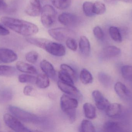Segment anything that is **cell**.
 <instances>
[{
  "mask_svg": "<svg viewBox=\"0 0 132 132\" xmlns=\"http://www.w3.org/2000/svg\"><path fill=\"white\" fill-rule=\"evenodd\" d=\"M120 1H121L122 2H124L127 3H132V0H119Z\"/></svg>",
  "mask_w": 132,
  "mask_h": 132,
  "instance_id": "cell-43",
  "label": "cell"
},
{
  "mask_svg": "<svg viewBox=\"0 0 132 132\" xmlns=\"http://www.w3.org/2000/svg\"><path fill=\"white\" fill-rule=\"evenodd\" d=\"M93 33L95 38L98 40L102 39L104 37V33L101 27L96 26L93 29Z\"/></svg>",
  "mask_w": 132,
  "mask_h": 132,
  "instance_id": "cell-37",
  "label": "cell"
},
{
  "mask_svg": "<svg viewBox=\"0 0 132 132\" xmlns=\"http://www.w3.org/2000/svg\"><path fill=\"white\" fill-rule=\"evenodd\" d=\"M18 80L21 83H34L36 77L29 74H22L19 76Z\"/></svg>",
  "mask_w": 132,
  "mask_h": 132,
  "instance_id": "cell-32",
  "label": "cell"
},
{
  "mask_svg": "<svg viewBox=\"0 0 132 132\" xmlns=\"http://www.w3.org/2000/svg\"><path fill=\"white\" fill-rule=\"evenodd\" d=\"M50 36L57 41L62 42L68 38H72L75 33L73 31L64 28H58L51 29L48 31Z\"/></svg>",
  "mask_w": 132,
  "mask_h": 132,
  "instance_id": "cell-6",
  "label": "cell"
},
{
  "mask_svg": "<svg viewBox=\"0 0 132 132\" xmlns=\"http://www.w3.org/2000/svg\"><path fill=\"white\" fill-rule=\"evenodd\" d=\"M7 7V4L3 0H0V11L6 9Z\"/></svg>",
  "mask_w": 132,
  "mask_h": 132,
  "instance_id": "cell-41",
  "label": "cell"
},
{
  "mask_svg": "<svg viewBox=\"0 0 132 132\" xmlns=\"http://www.w3.org/2000/svg\"><path fill=\"white\" fill-rule=\"evenodd\" d=\"M12 97L11 92L8 90H4L0 93V102L3 103L9 101Z\"/></svg>",
  "mask_w": 132,
  "mask_h": 132,
  "instance_id": "cell-35",
  "label": "cell"
},
{
  "mask_svg": "<svg viewBox=\"0 0 132 132\" xmlns=\"http://www.w3.org/2000/svg\"><path fill=\"white\" fill-rule=\"evenodd\" d=\"M39 1H40V2H41V1H43V0H39Z\"/></svg>",
  "mask_w": 132,
  "mask_h": 132,
  "instance_id": "cell-44",
  "label": "cell"
},
{
  "mask_svg": "<svg viewBox=\"0 0 132 132\" xmlns=\"http://www.w3.org/2000/svg\"><path fill=\"white\" fill-rule=\"evenodd\" d=\"M42 8L41 2L39 0H31L26 7L25 12L32 17H37L41 14Z\"/></svg>",
  "mask_w": 132,
  "mask_h": 132,
  "instance_id": "cell-10",
  "label": "cell"
},
{
  "mask_svg": "<svg viewBox=\"0 0 132 132\" xmlns=\"http://www.w3.org/2000/svg\"><path fill=\"white\" fill-rule=\"evenodd\" d=\"M17 73L16 69L14 67L7 65H0V76H11Z\"/></svg>",
  "mask_w": 132,
  "mask_h": 132,
  "instance_id": "cell-24",
  "label": "cell"
},
{
  "mask_svg": "<svg viewBox=\"0 0 132 132\" xmlns=\"http://www.w3.org/2000/svg\"><path fill=\"white\" fill-rule=\"evenodd\" d=\"M94 3L86 1L83 4V11L84 14L88 17H92L95 15L93 9Z\"/></svg>",
  "mask_w": 132,
  "mask_h": 132,
  "instance_id": "cell-29",
  "label": "cell"
},
{
  "mask_svg": "<svg viewBox=\"0 0 132 132\" xmlns=\"http://www.w3.org/2000/svg\"><path fill=\"white\" fill-rule=\"evenodd\" d=\"M40 66L43 73L49 77L54 79L56 76V72L51 63L46 60H43L40 63Z\"/></svg>",
  "mask_w": 132,
  "mask_h": 132,
  "instance_id": "cell-14",
  "label": "cell"
},
{
  "mask_svg": "<svg viewBox=\"0 0 132 132\" xmlns=\"http://www.w3.org/2000/svg\"><path fill=\"white\" fill-rule=\"evenodd\" d=\"M17 59L18 56L13 50L6 48H0V64L12 63Z\"/></svg>",
  "mask_w": 132,
  "mask_h": 132,
  "instance_id": "cell-9",
  "label": "cell"
},
{
  "mask_svg": "<svg viewBox=\"0 0 132 132\" xmlns=\"http://www.w3.org/2000/svg\"><path fill=\"white\" fill-rule=\"evenodd\" d=\"M59 77L60 81L63 83L71 84V85H74V81H73V79L68 74H67L62 70L59 72Z\"/></svg>",
  "mask_w": 132,
  "mask_h": 132,
  "instance_id": "cell-33",
  "label": "cell"
},
{
  "mask_svg": "<svg viewBox=\"0 0 132 132\" xmlns=\"http://www.w3.org/2000/svg\"><path fill=\"white\" fill-rule=\"evenodd\" d=\"M1 21L6 27L24 36H31L39 31L36 25L24 20L4 16L1 18Z\"/></svg>",
  "mask_w": 132,
  "mask_h": 132,
  "instance_id": "cell-1",
  "label": "cell"
},
{
  "mask_svg": "<svg viewBox=\"0 0 132 132\" xmlns=\"http://www.w3.org/2000/svg\"><path fill=\"white\" fill-rule=\"evenodd\" d=\"M120 53L121 49L119 48L114 46H109L103 49L101 55L104 58H112L119 55Z\"/></svg>",
  "mask_w": 132,
  "mask_h": 132,
  "instance_id": "cell-17",
  "label": "cell"
},
{
  "mask_svg": "<svg viewBox=\"0 0 132 132\" xmlns=\"http://www.w3.org/2000/svg\"><path fill=\"white\" fill-rule=\"evenodd\" d=\"M79 49L81 53L84 56H88L90 53L91 47L90 43L88 39L84 36L80 38L79 43Z\"/></svg>",
  "mask_w": 132,
  "mask_h": 132,
  "instance_id": "cell-16",
  "label": "cell"
},
{
  "mask_svg": "<svg viewBox=\"0 0 132 132\" xmlns=\"http://www.w3.org/2000/svg\"><path fill=\"white\" fill-rule=\"evenodd\" d=\"M9 109L14 116L24 122L37 123L39 122L41 120L36 115L15 106L11 105L9 106Z\"/></svg>",
  "mask_w": 132,
  "mask_h": 132,
  "instance_id": "cell-3",
  "label": "cell"
},
{
  "mask_svg": "<svg viewBox=\"0 0 132 132\" xmlns=\"http://www.w3.org/2000/svg\"><path fill=\"white\" fill-rule=\"evenodd\" d=\"M52 4L56 8L64 10L68 8L71 3V0H50Z\"/></svg>",
  "mask_w": 132,
  "mask_h": 132,
  "instance_id": "cell-27",
  "label": "cell"
},
{
  "mask_svg": "<svg viewBox=\"0 0 132 132\" xmlns=\"http://www.w3.org/2000/svg\"><path fill=\"white\" fill-rule=\"evenodd\" d=\"M79 131L81 132L95 131V128L94 125L90 121L87 120H84L82 121Z\"/></svg>",
  "mask_w": 132,
  "mask_h": 132,
  "instance_id": "cell-26",
  "label": "cell"
},
{
  "mask_svg": "<svg viewBox=\"0 0 132 132\" xmlns=\"http://www.w3.org/2000/svg\"><path fill=\"white\" fill-rule=\"evenodd\" d=\"M92 96L96 107L98 109L102 111L106 110L110 103L107 99L104 97L101 92L97 90L94 91L92 93Z\"/></svg>",
  "mask_w": 132,
  "mask_h": 132,
  "instance_id": "cell-11",
  "label": "cell"
},
{
  "mask_svg": "<svg viewBox=\"0 0 132 132\" xmlns=\"http://www.w3.org/2000/svg\"><path fill=\"white\" fill-rule=\"evenodd\" d=\"M49 77L45 73L39 74L36 77L35 83L38 87L42 89L47 88L50 84Z\"/></svg>",
  "mask_w": 132,
  "mask_h": 132,
  "instance_id": "cell-19",
  "label": "cell"
},
{
  "mask_svg": "<svg viewBox=\"0 0 132 132\" xmlns=\"http://www.w3.org/2000/svg\"><path fill=\"white\" fill-rule=\"evenodd\" d=\"M45 50L49 53L54 56L62 57L66 53L65 48L60 43L50 41L46 46Z\"/></svg>",
  "mask_w": 132,
  "mask_h": 132,
  "instance_id": "cell-7",
  "label": "cell"
},
{
  "mask_svg": "<svg viewBox=\"0 0 132 132\" xmlns=\"http://www.w3.org/2000/svg\"><path fill=\"white\" fill-rule=\"evenodd\" d=\"M122 107L121 104L119 103H112L109 104L106 109V113L108 117L115 118L119 116L121 114Z\"/></svg>",
  "mask_w": 132,
  "mask_h": 132,
  "instance_id": "cell-13",
  "label": "cell"
},
{
  "mask_svg": "<svg viewBox=\"0 0 132 132\" xmlns=\"http://www.w3.org/2000/svg\"><path fill=\"white\" fill-rule=\"evenodd\" d=\"M109 34L112 40L115 42L121 43L122 42V38L121 30L115 26H111L109 29Z\"/></svg>",
  "mask_w": 132,
  "mask_h": 132,
  "instance_id": "cell-23",
  "label": "cell"
},
{
  "mask_svg": "<svg viewBox=\"0 0 132 132\" xmlns=\"http://www.w3.org/2000/svg\"><path fill=\"white\" fill-rule=\"evenodd\" d=\"M80 78L82 83L88 84L91 83L93 81V77L91 73L87 69H82L80 74Z\"/></svg>",
  "mask_w": 132,
  "mask_h": 132,
  "instance_id": "cell-25",
  "label": "cell"
},
{
  "mask_svg": "<svg viewBox=\"0 0 132 132\" xmlns=\"http://www.w3.org/2000/svg\"><path fill=\"white\" fill-rule=\"evenodd\" d=\"M9 30L0 24V35L3 36L7 35H9Z\"/></svg>",
  "mask_w": 132,
  "mask_h": 132,
  "instance_id": "cell-40",
  "label": "cell"
},
{
  "mask_svg": "<svg viewBox=\"0 0 132 132\" xmlns=\"http://www.w3.org/2000/svg\"><path fill=\"white\" fill-rule=\"evenodd\" d=\"M93 9L95 14L102 15L106 11V7L104 3L100 1H96L93 5Z\"/></svg>",
  "mask_w": 132,
  "mask_h": 132,
  "instance_id": "cell-30",
  "label": "cell"
},
{
  "mask_svg": "<svg viewBox=\"0 0 132 132\" xmlns=\"http://www.w3.org/2000/svg\"><path fill=\"white\" fill-rule=\"evenodd\" d=\"M66 45L68 48L72 51H75L78 48L77 43L73 38H70L66 40Z\"/></svg>",
  "mask_w": 132,
  "mask_h": 132,
  "instance_id": "cell-36",
  "label": "cell"
},
{
  "mask_svg": "<svg viewBox=\"0 0 132 132\" xmlns=\"http://www.w3.org/2000/svg\"><path fill=\"white\" fill-rule=\"evenodd\" d=\"M98 79L101 83L105 86H108L110 81L109 77L104 73H100L98 74Z\"/></svg>",
  "mask_w": 132,
  "mask_h": 132,
  "instance_id": "cell-38",
  "label": "cell"
},
{
  "mask_svg": "<svg viewBox=\"0 0 132 132\" xmlns=\"http://www.w3.org/2000/svg\"><path fill=\"white\" fill-rule=\"evenodd\" d=\"M83 109L85 115L87 118L92 119L96 118V109L92 104L88 103L84 104Z\"/></svg>",
  "mask_w": 132,
  "mask_h": 132,
  "instance_id": "cell-21",
  "label": "cell"
},
{
  "mask_svg": "<svg viewBox=\"0 0 132 132\" xmlns=\"http://www.w3.org/2000/svg\"><path fill=\"white\" fill-rule=\"evenodd\" d=\"M58 19L61 24L67 26L74 25L77 21L76 15L68 12H63L58 17Z\"/></svg>",
  "mask_w": 132,
  "mask_h": 132,
  "instance_id": "cell-12",
  "label": "cell"
},
{
  "mask_svg": "<svg viewBox=\"0 0 132 132\" xmlns=\"http://www.w3.org/2000/svg\"><path fill=\"white\" fill-rule=\"evenodd\" d=\"M121 73L124 79L127 80H132V66H123L121 68Z\"/></svg>",
  "mask_w": 132,
  "mask_h": 132,
  "instance_id": "cell-31",
  "label": "cell"
},
{
  "mask_svg": "<svg viewBox=\"0 0 132 132\" xmlns=\"http://www.w3.org/2000/svg\"><path fill=\"white\" fill-rule=\"evenodd\" d=\"M3 119L7 126L15 131L31 132L32 131L26 127L19 119L10 114H5L3 116Z\"/></svg>",
  "mask_w": 132,
  "mask_h": 132,
  "instance_id": "cell-5",
  "label": "cell"
},
{
  "mask_svg": "<svg viewBox=\"0 0 132 132\" xmlns=\"http://www.w3.org/2000/svg\"><path fill=\"white\" fill-rule=\"evenodd\" d=\"M61 70L68 74L73 79L74 81H77V75L75 71L67 64H62L60 66Z\"/></svg>",
  "mask_w": 132,
  "mask_h": 132,
  "instance_id": "cell-28",
  "label": "cell"
},
{
  "mask_svg": "<svg viewBox=\"0 0 132 132\" xmlns=\"http://www.w3.org/2000/svg\"><path fill=\"white\" fill-rule=\"evenodd\" d=\"M60 105L62 111L67 116L70 122L74 123L76 119V108L78 106L77 100L63 95L60 98Z\"/></svg>",
  "mask_w": 132,
  "mask_h": 132,
  "instance_id": "cell-2",
  "label": "cell"
},
{
  "mask_svg": "<svg viewBox=\"0 0 132 132\" xmlns=\"http://www.w3.org/2000/svg\"><path fill=\"white\" fill-rule=\"evenodd\" d=\"M58 87L62 91L68 95L81 98V94L79 90L75 87L74 85L68 84L59 81L57 83Z\"/></svg>",
  "mask_w": 132,
  "mask_h": 132,
  "instance_id": "cell-8",
  "label": "cell"
},
{
  "mask_svg": "<svg viewBox=\"0 0 132 132\" xmlns=\"http://www.w3.org/2000/svg\"><path fill=\"white\" fill-rule=\"evenodd\" d=\"M26 40L28 42L32 45H34L37 47L44 49H45L46 46L50 41V40L46 39L33 37H27Z\"/></svg>",
  "mask_w": 132,
  "mask_h": 132,
  "instance_id": "cell-22",
  "label": "cell"
},
{
  "mask_svg": "<svg viewBox=\"0 0 132 132\" xmlns=\"http://www.w3.org/2000/svg\"><path fill=\"white\" fill-rule=\"evenodd\" d=\"M105 2L109 4H114L115 3L116 0H104Z\"/></svg>",
  "mask_w": 132,
  "mask_h": 132,
  "instance_id": "cell-42",
  "label": "cell"
},
{
  "mask_svg": "<svg viewBox=\"0 0 132 132\" xmlns=\"http://www.w3.org/2000/svg\"><path fill=\"white\" fill-rule=\"evenodd\" d=\"M16 68L21 72L30 74H36L37 71L35 67L22 61H18L16 63Z\"/></svg>",
  "mask_w": 132,
  "mask_h": 132,
  "instance_id": "cell-15",
  "label": "cell"
},
{
  "mask_svg": "<svg viewBox=\"0 0 132 132\" xmlns=\"http://www.w3.org/2000/svg\"><path fill=\"white\" fill-rule=\"evenodd\" d=\"M56 15V11L53 7L50 5H45L43 7L41 12L42 24L46 28H50L55 22Z\"/></svg>",
  "mask_w": 132,
  "mask_h": 132,
  "instance_id": "cell-4",
  "label": "cell"
},
{
  "mask_svg": "<svg viewBox=\"0 0 132 132\" xmlns=\"http://www.w3.org/2000/svg\"><path fill=\"white\" fill-rule=\"evenodd\" d=\"M103 128L106 132H119L123 131L122 125L117 122H106L103 126Z\"/></svg>",
  "mask_w": 132,
  "mask_h": 132,
  "instance_id": "cell-18",
  "label": "cell"
},
{
  "mask_svg": "<svg viewBox=\"0 0 132 132\" xmlns=\"http://www.w3.org/2000/svg\"><path fill=\"white\" fill-rule=\"evenodd\" d=\"M114 90L116 94L122 98H126L129 95L130 91L126 86L121 82L116 83L114 85Z\"/></svg>",
  "mask_w": 132,
  "mask_h": 132,
  "instance_id": "cell-20",
  "label": "cell"
},
{
  "mask_svg": "<svg viewBox=\"0 0 132 132\" xmlns=\"http://www.w3.org/2000/svg\"><path fill=\"white\" fill-rule=\"evenodd\" d=\"M33 90V88L32 87L29 86H26L24 88L23 93L26 96H30Z\"/></svg>",
  "mask_w": 132,
  "mask_h": 132,
  "instance_id": "cell-39",
  "label": "cell"
},
{
  "mask_svg": "<svg viewBox=\"0 0 132 132\" xmlns=\"http://www.w3.org/2000/svg\"><path fill=\"white\" fill-rule=\"evenodd\" d=\"M38 53L35 51H30L26 55V60L32 64L36 63L38 59Z\"/></svg>",
  "mask_w": 132,
  "mask_h": 132,
  "instance_id": "cell-34",
  "label": "cell"
}]
</instances>
